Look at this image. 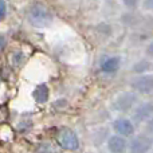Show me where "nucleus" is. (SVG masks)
I'll return each mask as SVG.
<instances>
[{
	"mask_svg": "<svg viewBox=\"0 0 153 153\" xmlns=\"http://www.w3.org/2000/svg\"><path fill=\"white\" fill-rule=\"evenodd\" d=\"M59 146H62L66 151H76L79 148V138L76 133L70 128H63L59 130L56 136Z\"/></svg>",
	"mask_w": 153,
	"mask_h": 153,
	"instance_id": "2",
	"label": "nucleus"
},
{
	"mask_svg": "<svg viewBox=\"0 0 153 153\" xmlns=\"http://www.w3.org/2000/svg\"><path fill=\"white\" fill-rule=\"evenodd\" d=\"M132 86H133V89L137 90L138 93L151 94L153 90V76L151 74L138 76V78H136L134 81H133Z\"/></svg>",
	"mask_w": 153,
	"mask_h": 153,
	"instance_id": "6",
	"label": "nucleus"
},
{
	"mask_svg": "<svg viewBox=\"0 0 153 153\" xmlns=\"http://www.w3.org/2000/svg\"><path fill=\"white\" fill-rule=\"evenodd\" d=\"M39 153H55V149L53 148L51 144H42L39 146Z\"/></svg>",
	"mask_w": 153,
	"mask_h": 153,
	"instance_id": "12",
	"label": "nucleus"
},
{
	"mask_svg": "<svg viewBox=\"0 0 153 153\" xmlns=\"http://www.w3.org/2000/svg\"><path fill=\"white\" fill-rule=\"evenodd\" d=\"M152 148V138L146 134H138L128 144L129 153H148Z\"/></svg>",
	"mask_w": 153,
	"mask_h": 153,
	"instance_id": "3",
	"label": "nucleus"
},
{
	"mask_svg": "<svg viewBox=\"0 0 153 153\" xmlns=\"http://www.w3.org/2000/svg\"><path fill=\"white\" fill-rule=\"evenodd\" d=\"M106 146H108V151L110 153H125L128 149V141L125 137L114 134L108 138Z\"/></svg>",
	"mask_w": 153,
	"mask_h": 153,
	"instance_id": "7",
	"label": "nucleus"
},
{
	"mask_svg": "<svg viewBox=\"0 0 153 153\" xmlns=\"http://www.w3.org/2000/svg\"><path fill=\"white\" fill-rule=\"evenodd\" d=\"M152 103L151 102H145L143 105H140L134 111V118L136 121L138 122H143V121H146L148 118H151L152 116Z\"/></svg>",
	"mask_w": 153,
	"mask_h": 153,
	"instance_id": "9",
	"label": "nucleus"
},
{
	"mask_svg": "<svg viewBox=\"0 0 153 153\" xmlns=\"http://www.w3.org/2000/svg\"><path fill=\"white\" fill-rule=\"evenodd\" d=\"M138 1H140V0H122V3H124L125 5H126V7H136V5L138 4Z\"/></svg>",
	"mask_w": 153,
	"mask_h": 153,
	"instance_id": "14",
	"label": "nucleus"
},
{
	"mask_svg": "<svg viewBox=\"0 0 153 153\" xmlns=\"http://www.w3.org/2000/svg\"><path fill=\"white\" fill-rule=\"evenodd\" d=\"M30 22L35 27H46L53 20V16L48 12V10L42 4H35L30 11Z\"/></svg>",
	"mask_w": 153,
	"mask_h": 153,
	"instance_id": "1",
	"label": "nucleus"
},
{
	"mask_svg": "<svg viewBox=\"0 0 153 153\" xmlns=\"http://www.w3.org/2000/svg\"><path fill=\"white\" fill-rule=\"evenodd\" d=\"M120 66H121V58L120 56H109L101 63V70L106 74H113V73L118 71Z\"/></svg>",
	"mask_w": 153,
	"mask_h": 153,
	"instance_id": "8",
	"label": "nucleus"
},
{
	"mask_svg": "<svg viewBox=\"0 0 153 153\" xmlns=\"http://www.w3.org/2000/svg\"><path fill=\"white\" fill-rule=\"evenodd\" d=\"M32 97L38 103H46L48 101V97H50V89H48L47 85L40 83L35 87L34 93H32Z\"/></svg>",
	"mask_w": 153,
	"mask_h": 153,
	"instance_id": "10",
	"label": "nucleus"
},
{
	"mask_svg": "<svg viewBox=\"0 0 153 153\" xmlns=\"http://www.w3.org/2000/svg\"><path fill=\"white\" fill-rule=\"evenodd\" d=\"M148 69H149V63L148 62H145V61L138 62V63L134 66V71L136 73H143V71H145V70H148Z\"/></svg>",
	"mask_w": 153,
	"mask_h": 153,
	"instance_id": "11",
	"label": "nucleus"
},
{
	"mask_svg": "<svg viewBox=\"0 0 153 153\" xmlns=\"http://www.w3.org/2000/svg\"><path fill=\"white\" fill-rule=\"evenodd\" d=\"M113 130L116 132L117 136L121 137H130L134 133V124L132 120L126 118V117H118L113 121Z\"/></svg>",
	"mask_w": 153,
	"mask_h": 153,
	"instance_id": "4",
	"label": "nucleus"
},
{
	"mask_svg": "<svg viewBox=\"0 0 153 153\" xmlns=\"http://www.w3.org/2000/svg\"><path fill=\"white\" fill-rule=\"evenodd\" d=\"M5 15H7V5L4 0H0V20H3Z\"/></svg>",
	"mask_w": 153,
	"mask_h": 153,
	"instance_id": "13",
	"label": "nucleus"
},
{
	"mask_svg": "<svg viewBox=\"0 0 153 153\" xmlns=\"http://www.w3.org/2000/svg\"><path fill=\"white\" fill-rule=\"evenodd\" d=\"M136 101H137V95H136L134 93L125 91L117 97L116 102H114V108H116L118 111L129 110V109L136 103Z\"/></svg>",
	"mask_w": 153,
	"mask_h": 153,
	"instance_id": "5",
	"label": "nucleus"
},
{
	"mask_svg": "<svg viewBox=\"0 0 153 153\" xmlns=\"http://www.w3.org/2000/svg\"><path fill=\"white\" fill-rule=\"evenodd\" d=\"M4 45H5V39H4V36H3V35H0V51L3 50Z\"/></svg>",
	"mask_w": 153,
	"mask_h": 153,
	"instance_id": "15",
	"label": "nucleus"
}]
</instances>
